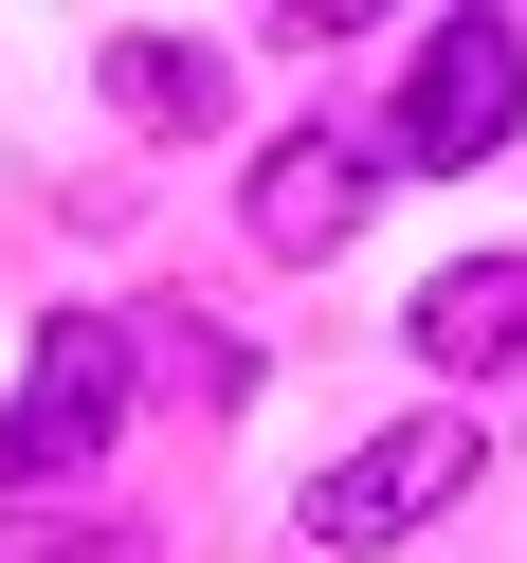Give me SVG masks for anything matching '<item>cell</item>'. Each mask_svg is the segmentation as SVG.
<instances>
[{
	"label": "cell",
	"mask_w": 527,
	"mask_h": 563,
	"mask_svg": "<svg viewBox=\"0 0 527 563\" xmlns=\"http://www.w3.org/2000/svg\"><path fill=\"white\" fill-rule=\"evenodd\" d=\"M110 110L200 146V128H219V55H183V37H110Z\"/></svg>",
	"instance_id": "obj_6"
},
{
	"label": "cell",
	"mask_w": 527,
	"mask_h": 563,
	"mask_svg": "<svg viewBox=\"0 0 527 563\" xmlns=\"http://www.w3.org/2000/svg\"><path fill=\"white\" fill-rule=\"evenodd\" d=\"M400 328H418V364H454V382H509V364H527V255H454L437 291L400 309Z\"/></svg>",
	"instance_id": "obj_5"
},
{
	"label": "cell",
	"mask_w": 527,
	"mask_h": 563,
	"mask_svg": "<svg viewBox=\"0 0 527 563\" xmlns=\"http://www.w3.org/2000/svg\"><path fill=\"white\" fill-rule=\"evenodd\" d=\"M128 400H146V328L128 309H55L37 364H19V418H0V473H19V509H55V490L110 473Z\"/></svg>",
	"instance_id": "obj_1"
},
{
	"label": "cell",
	"mask_w": 527,
	"mask_h": 563,
	"mask_svg": "<svg viewBox=\"0 0 527 563\" xmlns=\"http://www.w3.org/2000/svg\"><path fill=\"white\" fill-rule=\"evenodd\" d=\"M509 128H527V37H509V19H437L418 74H400V164H418V183H473Z\"/></svg>",
	"instance_id": "obj_2"
},
{
	"label": "cell",
	"mask_w": 527,
	"mask_h": 563,
	"mask_svg": "<svg viewBox=\"0 0 527 563\" xmlns=\"http://www.w3.org/2000/svg\"><path fill=\"white\" fill-rule=\"evenodd\" d=\"M473 473H491V437H473V418H400V437H364L328 490H309V545H400V527H437Z\"/></svg>",
	"instance_id": "obj_3"
},
{
	"label": "cell",
	"mask_w": 527,
	"mask_h": 563,
	"mask_svg": "<svg viewBox=\"0 0 527 563\" xmlns=\"http://www.w3.org/2000/svg\"><path fill=\"white\" fill-rule=\"evenodd\" d=\"M364 200H382V164L345 146V128H292V146L255 164V255H345V236H364Z\"/></svg>",
	"instance_id": "obj_4"
},
{
	"label": "cell",
	"mask_w": 527,
	"mask_h": 563,
	"mask_svg": "<svg viewBox=\"0 0 527 563\" xmlns=\"http://www.w3.org/2000/svg\"><path fill=\"white\" fill-rule=\"evenodd\" d=\"M0 563H128V527H37V509H19V527H0Z\"/></svg>",
	"instance_id": "obj_7"
}]
</instances>
